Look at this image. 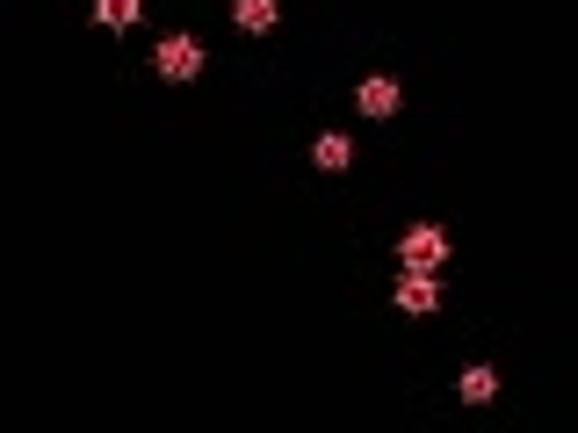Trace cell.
<instances>
[{
    "label": "cell",
    "mask_w": 578,
    "mask_h": 433,
    "mask_svg": "<svg viewBox=\"0 0 578 433\" xmlns=\"http://www.w3.org/2000/svg\"><path fill=\"white\" fill-rule=\"evenodd\" d=\"M275 15H282L275 0H231V22H239L246 36H268V30H275Z\"/></svg>",
    "instance_id": "obj_6"
},
{
    "label": "cell",
    "mask_w": 578,
    "mask_h": 433,
    "mask_svg": "<svg viewBox=\"0 0 578 433\" xmlns=\"http://www.w3.org/2000/svg\"><path fill=\"white\" fill-rule=\"evenodd\" d=\"M441 260H449V231L441 225H412L398 239V267H412V275H441Z\"/></svg>",
    "instance_id": "obj_1"
},
{
    "label": "cell",
    "mask_w": 578,
    "mask_h": 433,
    "mask_svg": "<svg viewBox=\"0 0 578 433\" xmlns=\"http://www.w3.org/2000/svg\"><path fill=\"white\" fill-rule=\"evenodd\" d=\"M311 167H318V173H348V167H354V145L340 138V130H326V138L311 145Z\"/></svg>",
    "instance_id": "obj_5"
},
{
    "label": "cell",
    "mask_w": 578,
    "mask_h": 433,
    "mask_svg": "<svg viewBox=\"0 0 578 433\" xmlns=\"http://www.w3.org/2000/svg\"><path fill=\"white\" fill-rule=\"evenodd\" d=\"M456 390H463V404H491V398H499V368H485V362H477V368H463V376H456Z\"/></svg>",
    "instance_id": "obj_7"
},
{
    "label": "cell",
    "mask_w": 578,
    "mask_h": 433,
    "mask_svg": "<svg viewBox=\"0 0 578 433\" xmlns=\"http://www.w3.org/2000/svg\"><path fill=\"white\" fill-rule=\"evenodd\" d=\"M138 15H145V0H94V22L102 30H131Z\"/></svg>",
    "instance_id": "obj_8"
},
{
    "label": "cell",
    "mask_w": 578,
    "mask_h": 433,
    "mask_svg": "<svg viewBox=\"0 0 578 433\" xmlns=\"http://www.w3.org/2000/svg\"><path fill=\"white\" fill-rule=\"evenodd\" d=\"M354 109H362V116H376V123H390L405 109V87L390 80V72H369V80L354 87Z\"/></svg>",
    "instance_id": "obj_4"
},
{
    "label": "cell",
    "mask_w": 578,
    "mask_h": 433,
    "mask_svg": "<svg viewBox=\"0 0 578 433\" xmlns=\"http://www.w3.org/2000/svg\"><path fill=\"white\" fill-rule=\"evenodd\" d=\"M152 72L159 80H195V72H203V44H195V36H159Z\"/></svg>",
    "instance_id": "obj_2"
},
{
    "label": "cell",
    "mask_w": 578,
    "mask_h": 433,
    "mask_svg": "<svg viewBox=\"0 0 578 433\" xmlns=\"http://www.w3.org/2000/svg\"><path fill=\"white\" fill-rule=\"evenodd\" d=\"M390 304H398L405 318H434L441 311V275H412V267H405L398 289H390Z\"/></svg>",
    "instance_id": "obj_3"
}]
</instances>
